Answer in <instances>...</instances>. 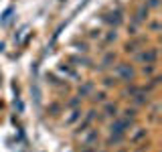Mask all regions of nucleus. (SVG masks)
<instances>
[{
	"label": "nucleus",
	"instance_id": "1",
	"mask_svg": "<svg viewBox=\"0 0 162 152\" xmlns=\"http://www.w3.org/2000/svg\"><path fill=\"white\" fill-rule=\"evenodd\" d=\"M116 73H118L120 77H124L126 81H130V79L134 77V71H132V67H130V65H126V63H122V65H118V67H116Z\"/></svg>",
	"mask_w": 162,
	"mask_h": 152
},
{
	"label": "nucleus",
	"instance_id": "2",
	"mask_svg": "<svg viewBox=\"0 0 162 152\" xmlns=\"http://www.w3.org/2000/svg\"><path fill=\"white\" fill-rule=\"evenodd\" d=\"M138 61H146V63H154L156 61V49H150V51H144L138 55Z\"/></svg>",
	"mask_w": 162,
	"mask_h": 152
},
{
	"label": "nucleus",
	"instance_id": "3",
	"mask_svg": "<svg viewBox=\"0 0 162 152\" xmlns=\"http://www.w3.org/2000/svg\"><path fill=\"white\" fill-rule=\"evenodd\" d=\"M83 140H85V144H87V146H89L91 142H95V140H97V130H91V132H89Z\"/></svg>",
	"mask_w": 162,
	"mask_h": 152
},
{
	"label": "nucleus",
	"instance_id": "4",
	"mask_svg": "<svg viewBox=\"0 0 162 152\" xmlns=\"http://www.w3.org/2000/svg\"><path fill=\"white\" fill-rule=\"evenodd\" d=\"M105 20H108V22H112V25H120V14H118V12H112V14H108V16H105Z\"/></svg>",
	"mask_w": 162,
	"mask_h": 152
},
{
	"label": "nucleus",
	"instance_id": "5",
	"mask_svg": "<svg viewBox=\"0 0 162 152\" xmlns=\"http://www.w3.org/2000/svg\"><path fill=\"white\" fill-rule=\"evenodd\" d=\"M144 12H148V8H146V6H142V8L136 12V18H134V22H142V20H144Z\"/></svg>",
	"mask_w": 162,
	"mask_h": 152
},
{
	"label": "nucleus",
	"instance_id": "6",
	"mask_svg": "<svg viewBox=\"0 0 162 152\" xmlns=\"http://www.w3.org/2000/svg\"><path fill=\"white\" fill-rule=\"evenodd\" d=\"M79 116H81V110H75V112H71V116H69V118L65 120V124H73V122H75V120H77Z\"/></svg>",
	"mask_w": 162,
	"mask_h": 152
},
{
	"label": "nucleus",
	"instance_id": "7",
	"mask_svg": "<svg viewBox=\"0 0 162 152\" xmlns=\"http://www.w3.org/2000/svg\"><path fill=\"white\" fill-rule=\"evenodd\" d=\"M116 112H118V108L114 104H108L105 106V116H116Z\"/></svg>",
	"mask_w": 162,
	"mask_h": 152
},
{
	"label": "nucleus",
	"instance_id": "8",
	"mask_svg": "<svg viewBox=\"0 0 162 152\" xmlns=\"http://www.w3.org/2000/svg\"><path fill=\"white\" fill-rule=\"evenodd\" d=\"M91 87H93L91 83H87V85H83V89H81V95H85V93H89V91H91Z\"/></svg>",
	"mask_w": 162,
	"mask_h": 152
},
{
	"label": "nucleus",
	"instance_id": "9",
	"mask_svg": "<svg viewBox=\"0 0 162 152\" xmlns=\"http://www.w3.org/2000/svg\"><path fill=\"white\" fill-rule=\"evenodd\" d=\"M112 61H114V55H112V53H110V55H108V57H105V59H103V65H105V67H108V65H110V63H112Z\"/></svg>",
	"mask_w": 162,
	"mask_h": 152
},
{
	"label": "nucleus",
	"instance_id": "10",
	"mask_svg": "<svg viewBox=\"0 0 162 152\" xmlns=\"http://www.w3.org/2000/svg\"><path fill=\"white\" fill-rule=\"evenodd\" d=\"M158 4H160L158 0H148V6H152V8H158Z\"/></svg>",
	"mask_w": 162,
	"mask_h": 152
},
{
	"label": "nucleus",
	"instance_id": "11",
	"mask_svg": "<svg viewBox=\"0 0 162 152\" xmlns=\"http://www.w3.org/2000/svg\"><path fill=\"white\" fill-rule=\"evenodd\" d=\"M95 99H97V102H103V99H105V93H99V95H95Z\"/></svg>",
	"mask_w": 162,
	"mask_h": 152
}]
</instances>
